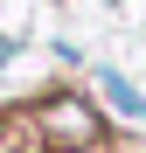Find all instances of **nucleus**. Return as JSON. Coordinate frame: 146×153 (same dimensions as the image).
Returning <instances> with one entry per match:
<instances>
[{
	"label": "nucleus",
	"instance_id": "nucleus-1",
	"mask_svg": "<svg viewBox=\"0 0 146 153\" xmlns=\"http://www.w3.org/2000/svg\"><path fill=\"white\" fill-rule=\"evenodd\" d=\"M35 125H42L49 146H97V139H104V111H97L84 91L42 97V105H35Z\"/></svg>",
	"mask_w": 146,
	"mask_h": 153
},
{
	"label": "nucleus",
	"instance_id": "nucleus-2",
	"mask_svg": "<svg viewBox=\"0 0 146 153\" xmlns=\"http://www.w3.org/2000/svg\"><path fill=\"white\" fill-rule=\"evenodd\" d=\"M97 97H104L111 111H125V118H139V125H146V97L132 91V76H118V70H97Z\"/></svg>",
	"mask_w": 146,
	"mask_h": 153
},
{
	"label": "nucleus",
	"instance_id": "nucleus-3",
	"mask_svg": "<svg viewBox=\"0 0 146 153\" xmlns=\"http://www.w3.org/2000/svg\"><path fill=\"white\" fill-rule=\"evenodd\" d=\"M21 56V35H0V63H14Z\"/></svg>",
	"mask_w": 146,
	"mask_h": 153
},
{
	"label": "nucleus",
	"instance_id": "nucleus-4",
	"mask_svg": "<svg viewBox=\"0 0 146 153\" xmlns=\"http://www.w3.org/2000/svg\"><path fill=\"white\" fill-rule=\"evenodd\" d=\"M49 153H97V146H49Z\"/></svg>",
	"mask_w": 146,
	"mask_h": 153
}]
</instances>
